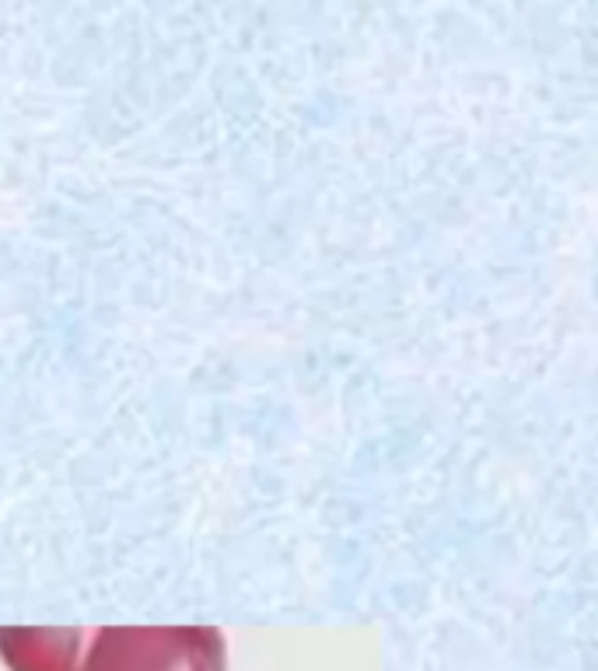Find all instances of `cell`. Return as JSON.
Returning <instances> with one entry per match:
<instances>
[{
  "mask_svg": "<svg viewBox=\"0 0 598 671\" xmlns=\"http://www.w3.org/2000/svg\"><path fill=\"white\" fill-rule=\"evenodd\" d=\"M228 647L214 627H105L91 633L81 671H225Z\"/></svg>",
  "mask_w": 598,
  "mask_h": 671,
  "instance_id": "1",
  "label": "cell"
},
{
  "mask_svg": "<svg viewBox=\"0 0 598 671\" xmlns=\"http://www.w3.org/2000/svg\"><path fill=\"white\" fill-rule=\"evenodd\" d=\"M85 630H0V658L11 671H81Z\"/></svg>",
  "mask_w": 598,
  "mask_h": 671,
  "instance_id": "2",
  "label": "cell"
}]
</instances>
